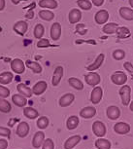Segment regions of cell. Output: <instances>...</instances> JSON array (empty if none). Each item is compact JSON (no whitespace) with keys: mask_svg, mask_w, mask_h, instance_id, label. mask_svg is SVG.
I'll use <instances>...</instances> for the list:
<instances>
[{"mask_svg":"<svg viewBox=\"0 0 133 149\" xmlns=\"http://www.w3.org/2000/svg\"><path fill=\"white\" fill-rule=\"evenodd\" d=\"M118 94H120L121 97V102H123V104L124 106H127L130 103V95H131V89H130L129 86H123L118 91Z\"/></svg>","mask_w":133,"mask_h":149,"instance_id":"obj_1","label":"cell"},{"mask_svg":"<svg viewBox=\"0 0 133 149\" xmlns=\"http://www.w3.org/2000/svg\"><path fill=\"white\" fill-rule=\"evenodd\" d=\"M85 81L87 82V85L89 86H97L101 81V78H100V75L96 72H92L90 71L89 73L85 75Z\"/></svg>","mask_w":133,"mask_h":149,"instance_id":"obj_2","label":"cell"},{"mask_svg":"<svg viewBox=\"0 0 133 149\" xmlns=\"http://www.w3.org/2000/svg\"><path fill=\"white\" fill-rule=\"evenodd\" d=\"M111 81L116 85L121 86L124 85L127 81V76L126 74L123 71H117L115 73H113L111 76Z\"/></svg>","mask_w":133,"mask_h":149,"instance_id":"obj_3","label":"cell"},{"mask_svg":"<svg viewBox=\"0 0 133 149\" xmlns=\"http://www.w3.org/2000/svg\"><path fill=\"white\" fill-rule=\"evenodd\" d=\"M92 132L96 136L103 137L106 134V127L100 121H95L92 124Z\"/></svg>","mask_w":133,"mask_h":149,"instance_id":"obj_4","label":"cell"},{"mask_svg":"<svg viewBox=\"0 0 133 149\" xmlns=\"http://www.w3.org/2000/svg\"><path fill=\"white\" fill-rule=\"evenodd\" d=\"M11 69L14 72H16L17 74H22L25 70L24 63L21 58H15L11 61Z\"/></svg>","mask_w":133,"mask_h":149,"instance_id":"obj_5","label":"cell"},{"mask_svg":"<svg viewBox=\"0 0 133 149\" xmlns=\"http://www.w3.org/2000/svg\"><path fill=\"white\" fill-rule=\"evenodd\" d=\"M102 97H103L102 88H101V87H95L91 92L90 102H91L93 104H98V103L101 102V100H102Z\"/></svg>","mask_w":133,"mask_h":149,"instance_id":"obj_6","label":"cell"},{"mask_svg":"<svg viewBox=\"0 0 133 149\" xmlns=\"http://www.w3.org/2000/svg\"><path fill=\"white\" fill-rule=\"evenodd\" d=\"M27 29H28V24H27V22L24 21L17 22L13 26L14 31L19 35H24L27 31Z\"/></svg>","mask_w":133,"mask_h":149,"instance_id":"obj_7","label":"cell"},{"mask_svg":"<svg viewBox=\"0 0 133 149\" xmlns=\"http://www.w3.org/2000/svg\"><path fill=\"white\" fill-rule=\"evenodd\" d=\"M108 19H109V13H108V11H106V10L98 11L94 16L95 22L97 24H106L107 21H108Z\"/></svg>","mask_w":133,"mask_h":149,"instance_id":"obj_8","label":"cell"},{"mask_svg":"<svg viewBox=\"0 0 133 149\" xmlns=\"http://www.w3.org/2000/svg\"><path fill=\"white\" fill-rule=\"evenodd\" d=\"M75 97L74 95L71 94V93H68V94H65L60 97L59 100V105L61 107H68L69 105L72 104V102H74Z\"/></svg>","mask_w":133,"mask_h":149,"instance_id":"obj_9","label":"cell"},{"mask_svg":"<svg viewBox=\"0 0 133 149\" xmlns=\"http://www.w3.org/2000/svg\"><path fill=\"white\" fill-rule=\"evenodd\" d=\"M47 88H48L47 82H45V81H39V82L36 83L32 88L33 95H41L42 94H44V93L46 92Z\"/></svg>","mask_w":133,"mask_h":149,"instance_id":"obj_10","label":"cell"},{"mask_svg":"<svg viewBox=\"0 0 133 149\" xmlns=\"http://www.w3.org/2000/svg\"><path fill=\"white\" fill-rule=\"evenodd\" d=\"M114 130L118 134H126L130 132V126L127 123L118 122L114 126Z\"/></svg>","mask_w":133,"mask_h":149,"instance_id":"obj_11","label":"cell"},{"mask_svg":"<svg viewBox=\"0 0 133 149\" xmlns=\"http://www.w3.org/2000/svg\"><path fill=\"white\" fill-rule=\"evenodd\" d=\"M45 141V134L43 132H37L32 139V146L34 148H40Z\"/></svg>","mask_w":133,"mask_h":149,"instance_id":"obj_12","label":"cell"},{"mask_svg":"<svg viewBox=\"0 0 133 149\" xmlns=\"http://www.w3.org/2000/svg\"><path fill=\"white\" fill-rule=\"evenodd\" d=\"M61 36V26L59 22H55L51 27V38L53 40H58Z\"/></svg>","mask_w":133,"mask_h":149,"instance_id":"obj_13","label":"cell"},{"mask_svg":"<svg viewBox=\"0 0 133 149\" xmlns=\"http://www.w3.org/2000/svg\"><path fill=\"white\" fill-rule=\"evenodd\" d=\"M62 76H63V67L62 66L55 67V72H53V80H52L53 86H55V87L58 86V84L60 83V81H61Z\"/></svg>","mask_w":133,"mask_h":149,"instance_id":"obj_14","label":"cell"},{"mask_svg":"<svg viewBox=\"0 0 133 149\" xmlns=\"http://www.w3.org/2000/svg\"><path fill=\"white\" fill-rule=\"evenodd\" d=\"M29 133V125L26 122H21L17 128V134L19 137H25Z\"/></svg>","mask_w":133,"mask_h":149,"instance_id":"obj_15","label":"cell"},{"mask_svg":"<svg viewBox=\"0 0 133 149\" xmlns=\"http://www.w3.org/2000/svg\"><path fill=\"white\" fill-rule=\"evenodd\" d=\"M106 113H107V117H108L109 119L117 120L121 115V110H120V108L117 107V106L112 105V106H109V107L107 108Z\"/></svg>","mask_w":133,"mask_h":149,"instance_id":"obj_16","label":"cell"},{"mask_svg":"<svg viewBox=\"0 0 133 149\" xmlns=\"http://www.w3.org/2000/svg\"><path fill=\"white\" fill-rule=\"evenodd\" d=\"M68 19H69L70 24H77V22H80L81 19H82V13H81V11L79 10V9H72L69 12Z\"/></svg>","mask_w":133,"mask_h":149,"instance_id":"obj_17","label":"cell"},{"mask_svg":"<svg viewBox=\"0 0 133 149\" xmlns=\"http://www.w3.org/2000/svg\"><path fill=\"white\" fill-rule=\"evenodd\" d=\"M17 90H18L19 94H21V95H24L25 97H31L33 95L32 89H30L29 87H27L26 85L22 83H19L18 86H17Z\"/></svg>","mask_w":133,"mask_h":149,"instance_id":"obj_18","label":"cell"},{"mask_svg":"<svg viewBox=\"0 0 133 149\" xmlns=\"http://www.w3.org/2000/svg\"><path fill=\"white\" fill-rule=\"evenodd\" d=\"M104 58H105V56H104V54L98 55V57L95 58L94 63H92L91 64H90V65L87 66V69L89 70V71H94V70L98 69L99 67L102 65V63H103V61H104Z\"/></svg>","mask_w":133,"mask_h":149,"instance_id":"obj_19","label":"cell"},{"mask_svg":"<svg viewBox=\"0 0 133 149\" xmlns=\"http://www.w3.org/2000/svg\"><path fill=\"white\" fill-rule=\"evenodd\" d=\"M12 102H14V104H16L19 107H24L27 104V100L26 97L21 95V94H16L12 97Z\"/></svg>","mask_w":133,"mask_h":149,"instance_id":"obj_20","label":"cell"},{"mask_svg":"<svg viewBox=\"0 0 133 149\" xmlns=\"http://www.w3.org/2000/svg\"><path fill=\"white\" fill-rule=\"evenodd\" d=\"M96 114V109L92 106H87L83 108L80 112V116L85 118V119H90Z\"/></svg>","mask_w":133,"mask_h":149,"instance_id":"obj_21","label":"cell"},{"mask_svg":"<svg viewBox=\"0 0 133 149\" xmlns=\"http://www.w3.org/2000/svg\"><path fill=\"white\" fill-rule=\"evenodd\" d=\"M80 141H81V136H73L71 137H69L64 143V149L74 148Z\"/></svg>","mask_w":133,"mask_h":149,"instance_id":"obj_22","label":"cell"},{"mask_svg":"<svg viewBox=\"0 0 133 149\" xmlns=\"http://www.w3.org/2000/svg\"><path fill=\"white\" fill-rule=\"evenodd\" d=\"M120 16L126 21H133V10L131 8L121 7L120 9Z\"/></svg>","mask_w":133,"mask_h":149,"instance_id":"obj_23","label":"cell"},{"mask_svg":"<svg viewBox=\"0 0 133 149\" xmlns=\"http://www.w3.org/2000/svg\"><path fill=\"white\" fill-rule=\"evenodd\" d=\"M13 79H14V75L12 72L5 71L0 74V84H1V85L10 84L13 81Z\"/></svg>","mask_w":133,"mask_h":149,"instance_id":"obj_24","label":"cell"},{"mask_svg":"<svg viewBox=\"0 0 133 149\" xmlns=\"http://www.w3.org/2000/svg\"><path fill=\"white\" fill-rule=\"evenodd\" d=\"M118 27V24H116V22H110V24H106L103 26L102 31L105 34H114L117 31Z\"/></svg>","mask_w":133,"mask_h":149,"instance_id":"obj_25","label":"cell"},{"mask_svg":"<svg viewBox=\"0 0 133 149\" xmlns=\"http://www.w3.org/2000/svg\"><path fill=\"white\" fill-rule=\"evenodd\" d=\"M39 6L41 8H48V9H55L57 8L56 0H40Z\"/></svg>","mask_w":133,"mask_h":149,"instance_id":"obj_26","label":"cell"},{"mask_svg":"<svg viewBox=\"0 0 133 149\" xmlns=\"http://www.w3.org/2000/svg\"><path fill=\"white\" fill-rule=\"evenodd\" d=\"M79 123H80V121H79V117L78 116H70L68 119H67V122H66V126H67V129L68 130H75L76 128L78 127Z\"/></svg>","mask_w":133,"mask_h":149,"instance_id":"obj_27","label":"cell"},{"mask_svg":"<svg viewBox=\"0 0 133 149\" xmlns=\"http://www.w3.org/2000/svg\"><path fill=\"white\" fill-rule=\"evenodd\" d=\"M24 115L26 118L30 120L36 119L37 117H39V113L36 109L32 108V107H24Z\"/></svg>","mask_w":133,"mask_h":149,"instance_id":"obj_28","label":"cell"},{"mask_svg":"<svg viewBox=\"0 0 133 149\" xmlns=\"http://www.w3.org/2000/svg\"><path fill=\"white\" fill-rule=\"evenodd\" d=\"M25 65H26L29 69L32 70V71L34 72V73H37V74L41 73L42 70H43L42 66L38 63H36V61H25Z\"/></svg>","mask_w":133,"mask_h":149,"instance_id":"obj_29","label":"cell"},{"mask_svg":"<svg viewBox=\"0 0 133 149\" xmlns=\"http://www.w3.org/2000/svg\"><path fill=\"white\" fill-rule=\"evenodd\" d=\"M95 147L98 149H110L111 148V142L108 139L100 137L95 141Z\"/></svg>","mask_w":133,"mask_h":149,"instance_id":"obj_30","label":"cell"},{"mask_svg":"<svg viewBox=\"0 0 133 149\" xmlns=\"http://www.w3.org/2000/svg\"><path fill=\"white\" fill-rule=\"evenodd\" d=\"M68 83H69L70 86L73 87V88L76 89V90H78V91H82V90L84 89L83 82H82L81 80L77 79V78H75V77L69 78V79H68Z\"/></svg>","mask_w":133,"mask_h":149,"instance_id":"obj_31","label":"cell"},{"mask_svg":"<svg viewBox=\"0 0 133 149\" xmlns=\"http://www.w3.org/2000/svg\"><path fill=\"white\" fill-rule=\"evenodd\" d=\"M39 17H40L42 19H44V21L50 22L55 18V14L50 10H42L39 12Z\"/></svg>","mask_w":133,"mask_h":149,"instance_id":"obj_32","label":"cell"},{"mask_svg":"<svg viewBox=\"0 0 133 149\" xmlns=\"http://www.w3.org/2000/svg\"><path fill=\"white\" fill-rule=\"evenodd\" d=\"M11 109H12V106H11L10 102L5 98L0 97V111L3 113H9Z\"/></svg>","mask_w":133,"mask_h":149,"instance_id":"obj_33","label":"cell"},{"mask_svg":"<svg viewBox=\"0 0 133 149\" xmlns=\"http://www.w3.org/2000/svg\"><path fill=\"white\" fill-rule=\"evenodd\" d=\"M77 5L82 10L89 11L92 8V3L89 0H77Z\"/></svg>","mask_w":133,"mask_h":149,"instance_id":"obj_34","label":"cell"},{"mask_svg":"<svg viewBox=\"0 0 133 149\" xmlns=\"http://www.w3.org/2000/svg\"><path fill=\"white\" fill-rule=\"evenodd\" d=\"M33 33H34V37L37 39H41L43 37L44 33H45V29L44 26H42L41 24H36V26L34 27V30H33Z\"/></svg>","mask_w":133,"mask_h":149,"instance_id":"obj_35","label":"cell"},{"mask_svg":"<svg viewBox=\"0 0 133 149\" xmlns=\"http://www.w3.org/2000/svg\"><path fill=\"white\" fill-rule=\"evenodd\" d=\"M116 33H117L118 38H126V37H129V35H130L129 29H127V27H124V26L123 27H118Z\"/></svg>","mask_w":133,"mask_h":149,"instance_id":"obj_36","label":"cell"},{"mask_svg":"<svg viewBox=\"0 0 133 149\" xmlns=\"http://www.w3.org/2000/svg\"><path fill=\"white\" fill-rule=\"evenodd\" d=\"M49 125V119L46 116H42L37 120V127L40 129V130H44L46 129Z\"/></svg>","mask_w":133,"mask_h":149,"instance_id":"obj_37","label":"cell"},{"mask_svg":"<svg viewBox=\"0 0 133 149\" xmlns=\"http://www.w3.org/2000/svg\"><path fill=\"white\" fill-rule=\"evenodd\" d=\"M124 57H125V52H124L123 50L118 49V50H115V51L113 52V58H114L116 61L123 60Z\"/></svg>","mask_w":133,"mask_h":149,"instance_id":"obj_38","label":"cell"},{"mask_svg":"<svg viewBox=\"0 0 133 149\" xmlns=\"http://www.w3.org/2000/svg\"><path fill=\"white\" fill-rule=\"evenodd\" d=\"M42 149H55V143H53V139H48L45 140L42 145Z\"/></svg>","mask_w":133,"mask_h":149,"instance_id":"obj_39","label":"cell"},{"mask_svg":"<svg viewBox=\"0 0 133 149\" xmlns=\"http://www.w3.org/2000/svg\"><path fill=\"white\" fill-rule=\"evenodd\" d=\"M9 95H10V90L6 88V87L0 85V97L6 98L9 97Z\"/></svg>","mask_w":133,"mask_h":149,"instance_id":"obj_40","label":"cell"},{"mask_svg":"<svg viewBox=\"0 0 133 149\" xmlns=\"http://www.w3.org/2000/svg\"><path fill=\"white\" fill-rule=\"evenodd\" d=\"M50 45H51V43H50V40H49V39L41 38L40 40L38 41L37 47H38V48H46V47H49Z\"/></svg>","mask_w":133,"mask_h":149,"instance_id":"obj_41","label":"cell"},{"mask_svg":"<svg viewBox=\"0 0 133 149\" xmlns=\"http://www.w3.org/2000/svg\"><path fill=\"white\" fill-rule=\"evenodd\" d=\"M76 30H77V32L81 35H84L85 33L87 31V29H86V26H85L84 24H77V26H76Z\"/></svg>","mask_w":133,"mask_h":149,"instance_id":"obj_42","label":"cell"},{"mask_svg":"<svg viewBox=\"0 0 133 149\" xmlns=\"http://www.w3.org/2000/svg\"><path fill=\"white\" fill-rule=\"evenodd\" d=\"M0 136H1L10 137V136H11V131H10V129L4 128V127H1V126H0Z\"/></svg>","mask_w":133,"mask_h":149,"instance_id":"obj_43","label":"cell"},{"mask_svg":"<svg viewBox=\"0 0 133 149\" xmlns=\"http://www.w3.org/2000/svg\"><path fill=\"white\" fill-rule=\"evenodd\" d=\"M123 67H124V69L127 70V72H128L129 74L131 75V77L133 78V65L131 64V63H129V61L124 63H123Z\"/></svg>","mask_w":133,"mask_h":149,"instance_id":"obj_44","label":"cell"},{"mask_svg":"<svg viewBox=\"0 0 133 149\" xmlns=\"http://www.w3.org/2000/svg\"><path fill=\"white\" fill-rule=\"evenodd\" d=\"M25 18H26L27 19H32L33 18H34V11H33L32 9H30L26 14H25Z\"/></svg>","mask_w":133,"mask_h":149,"instance_id":"obj_45","label":"cell"},{"mask_svg":"<svg viewBox=\"0 0 133 149\" xmlns=\"http://www.w3.org/2000/svg\"><path fill=\"white\" fill-rule=\"evenodd\" d=\"M8 141L6 139H0V149H7Z\"/></svg>","mask_w":133,"mask_h":149,"instance_id":"obj_46","label":"cell"},{"mask_svg":"<svg viewBox=\"0 0 133 149\" xmlns=\"http://www.w3.org/2000/svg\"><path fill=\"white\" fill-rule=\"evenodd\" d=\"M92 4L96 7H100L104 4V0H91Z\"/></svg>","mask_w":133,"mask_h":149,"instance_id":"obj_47","label":"cell"},{"mask_svg":"<svg viewBox=\"0 0 133 149\" xmlns=\"http://www.w3.org/2000/svg\"><path fill=\"white\" fill-rule=\"evenodd\" d=\"M17 121H19V119H17V118H13V119H11L9 122H8V126H9V127H13Z\"/></svg>","mask_w":133,"mask_h":149,"instance_id":"obj_48","label":"cell"},{"mask_svg":"<svg viewBox=\"0 0 133 149\" xmlns=\"http://www.w3.org/2000/svg\"><path fill=\"white\" fill-rule=\"evenodd\" d=\"M5 8V0H0V11L4 10Z\"/></svg>","mask_w":133,"mask_h":149,"instance_id":"obj_49","label":"cell"},{"mask_svg":"<svg viewBox=\"0 0 133 149\" xmlns=\"http://www.w3.org/2000/svg\"><path fill=\"white\" fill-rule=\"evenodd\" d=\"M11 1H12V3H13V4L17 5V4H19V2H21V1H26V0H11Z\"/></svg>","mask_w":133,"mask_h":149,"instance_id":"obj_50","label":"cell"},{"mask_svg":"<svg viewBox=\"0 0 133 149\" xmlns=\"http://www.w3.org/2000/svg\"><path fill=\"white\" fill-rule=\"evenodd\" d=\"M129 107H130V110H131L133 112V102H130V105H129Z\"/></svg>","mask_w":133,"mask_h":149,"instance_id":"obj_51","label":"cell"},{"mask_svg":"<svg viewBox=\"0 0 133 149\" xmlns=\"http://www.w3.org/2000/svg\"><path fill=\"white\" fill-rule=\"evenodd\" d=\"M129 4H130V6L133 8V0H129Z\"/></svg>","mask_w":133,"mask_h":149,"instance_id":"obj_52","label":"cell"}]
</instances>
